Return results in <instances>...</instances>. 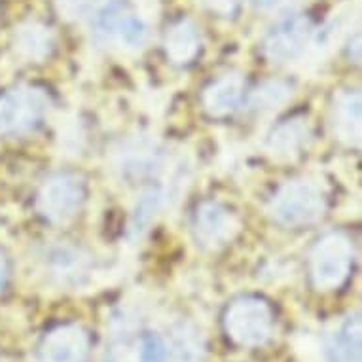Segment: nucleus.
I'll return each mask as SVG.
<instances>
[{
	"label": "nucleus",
	"mask_w": 362,
	"mask_h": 362,
	"mask_svg": "<svg viewBox=\"0 0 362 362\" xmlns=\"http://www.w3.org/2000/svg\"><path fill=\"white\" fill-rule=\"evenodd\" d=\"M325 213V196L319 186L308 178L288 180L269 202V214L288 228L311 224Z\"/></svg>",
	"instance_id": "f257e3e1"
},
{
	"label": "nucleus",
	"mask_w": 362,
	"mask_h": 362,
	"mask_svg": "<svg viewBox=\"0 0 362 362\" xmlns=\"http://www.w3.org/2000/svg\"><path fill=\"white\" fill-rule=\"evenodd\" d=\"M353 266V245L339 232L322 235L309 256V274L317 291H336L344 285Z\"/></svg>",
	"instance_id": "f03ea898"
},
{
	"label": "nucleus",
	"mask_w": 362,
	"mask_h": 362,
	"mask_svg": "<svg viewBox=\"0 0 362 362\" xmlns=\"http://www.w3.org/2000/svg\"><path fill=\"white\" fill-rule=\"evenodd\" d=\"M226 334L243 347H260L274 334V311L262 298H239L226 309Z\"/></svg>",
	"instance_id": "7ed1b4c3"
},
{
	"label": "nucleus",
	"mask_w": 362,
	"mask_h": 362,
	"mask_svg": "<svg viewBox=\"0 0 362 362\" xmlns=\"http://www.w3.org/2000/svg\"><path fill=\"white\" fill-rule=\"evenodd\" d=\"M48 95L38 88L21 86L0 97V133L19 135L35 129L48 110Z\"/></svg>",
	"instance_id": "20e7f679"
},
{
	"label": "nucleus",
	"mask_w": 362,
	"mask_h": 362,
	"mask_svg": "<svg viewBox=\"0 0 362 362\" xmlns=\"http://www.w3.org/2000/svg\"><path fill=\"white\" fill-rule=\"evenodd\" d=\"M95 33L107 44L112 42L125 49H137L146 42L148 27L125 2L112 0L97 13Z\"/></svg>",
	"instance_id": "39448f33"
},
{
	"label": "nucleus",
	"mask_w": 362,
	"mask_h": 362,
	"mask_svg": "<svg viewBox=\"0 0 362 362\" xmlns=\"http://www.w3.org/2000/svg\"><path fill=\"white\" fill-rule=\"evenodd\" d=\"M83 203V185L80 178L69 173H59L49 177L42 185L36 209L38 213L54 224H65L76 216Z\"/></svg>",
	"instance_id": "423d86ee"
},
{
	"label": "nucleus",
	"mask_w": 362,
	"mask_h": 362,
	"mask_svg": "<svg viewBox=\"0 0 362 362\" xmlns=\"http://www.w3.org/2000/svg\"><path fill=\"white\" fill-rule=\"evenodd\" d=\"M311 36V23L308 18L292 16L283 19L269 30L264 40V55L272 63H288L296 59L308 46Z\"/></svg>",
	"instance_id": "0eeeda50"
},
{
	"label": "nucleus",
	"mask_w": 362,
	"mask_h": 362,
	"mask_svg": "<svg viewBox=\"0 0 362 362\" xmlns=\"http://www.w3.org/2000/svg\"><path fill=\"white\" fill-rule=\"evenodd\" d=\"M89 338L78 325L52 328L40 344V362H88Z\"/></svg>",
	"instance_id": "6e6552de"
},
{
	"label": "nucleus",
	"mask_w": 362,
	"mask_h": 362,
	"mask_svg": "<svg viewBox=\"0 0 362 362\" xmlns=\"http://www.w3.org/2000/svg\"><path fill=\"white\" fill-rule=\"evenodd\" d=\"M194 226L197 239L205 247H220L228 243L239 230L238 218L216 202H207L197 207Z\"/></svg>",
	"instance_id": "1a4fd4ad"
},
{
	"label": "nucleus",
	"mask_w": 362,
	"mask_h": 362,
	"mask_svg": "<svg viewBox=\"0 0 362 362\" xmlns=\"http://www.w3.org/2000/svg\"><path fill=\"white\" fill-rule=\"evenodd\" d=\"M245 80L241 74H226L203 91V108L211 116L222 118L233 112L243 101Z\"/></svg>",
	"instance_id": "9d476101"
},
{
	"label": "nucleus",
	"mask_w": 362,
	"mask_h": 362,
	"mask_svg": "<svg viewBox=\"0 0 362 362\" xmlns=\"http://www.w3.org/2000/svg\"><path fill=\"white\" fill-rule=\"evenodd\" d=\"M361 93L349 91L336 101L332 112L334 135L349 146L361 144Z\"/></svg>",
	"instance_id": "9b49d317"
},
{
	"label": "nucleus",
	"mask_w": 362,
	"mask_h": 362,
	"mask_svg": "<svg viewBox=\"0 0 362 362\" xmlns=\"http://www.w3.org/2000/svg\"><path fill=\"white\" fill-rule=\"evenodd\" d=\"M13 48L19 57H23L25 61L40 63L54 49V35L46 25L38 23V21H29L16 30Z\"/></svg>",
	"instance_id": "f8f14e48"
},
{
	"label": "nucleus",
	"mask_w": 362,
	"mask_h": 362,
	"mask_svg": "<svg viewBox=\"0 0 362 362\" xmlns=\"http://www.w3.org/2000/svg\"><path fill=\"white\" fill-rule=\"evenodd\" d=\"M202 40L197 29L188 19H180L169 27L165 35V54L175 65H188L199 52Z\"/></svg>",
	"instance_id": "ddd939ff"
},
{
	"label": "nucleus",
	"mask_w": 362,
	"mask_h": 362,
	"mask_svg": "<svg viewBox=\"0 0 362 362\" xmlns=\"http://www.w3.org/2000/svg\"><path fill=\"white\" fill-rule=\"evenodd\" d=\"M330 362H361V317H349L328 345Z\"/></svg>",
	"instance_id": "4468645a"
},
{
	"label": "nucleus",
	"mask_w": 362,
	"mask_h": 362,
	"mask_svg": "<svg viewBox=\"0 0 362 362\" xmlns=\"http://www.w3.org/2000/svg\"><path fill=\"white\" fill-rule=\"evenodd\" d=\"M171 353L175 362H199L203 355V338L192 322L175 325L171 332Z\"/></svg>",
	"instance_id": "2eb2a0df"
},
{
	"label": "nucleus",
	"mask_w": 362,
	"mask_h": 362,
	"mask_svg": "<svg viewBox=\"0 0 362 362\" xmlns=\"http://www.w3.org/2000/svg\"><path fill=\"white\" fill-rule=\"evenodd\" d=\"M308 139V125L302 119H291L281 124L269 137V150L275 156H291L298 154V150L302 148L303 143Z\"/></svg>",
	"instance_id": "dca6fc26"
},
{
	"label": "nucleus",
	"mask_w": 362,
	"mask_h": 362,
	"mask_svg": "<svg viewBox=\"0 0 362 362\" xmlns=\"http://www.w3.org/2000/svg\"><path fill=\"white\" fill-rule=\"evenodd\" d=\"M49 267L63 281H80L88 274V258L71 247H57L49 252Z\"/></svg>",
	"instance_id": "f3484780"
},
{
	"label": "nucleus",
	"mask_w": 362,
	"mask_h": 362,
	"mask_svg": "<svg viewBox=\"0 0 362 362\" xmlns=\"http://www.w3.org/2000/svg\"><path fill=\"white\" fill-rule=\"evenodd\" d=\"M292 95V89L283 82H267L250 95V108L255 110H274L285 105Z\"/></svg>",
	"instance_id": "a211bd4d"
},
{
	"label": "nucleus",
	"mask_w": 362,
	"mask_h": 362,
	"mask_svg": "<svg viewBox=\"0 0 362 362\" xmlns=\"http://www.w3.org/2000/svg\"><path fill=\"white\" fill-rule=\"evenodd\" d=\"M161 192L158 188H150L148 192H144V196L139 199L137 207H135V213H133V218H131V232L141 233L150 224V220L156 214V211L160 209L161 205Z\"/></svg>",
	"instance_id": "6ab92c4d"
},
{
	"label": "nucleus",
	"mask_w": 362,
	"mask_h": 362,
	"mask_svg": "<svg viewBox=\"0 0 362 362\" xmlns=\"http://www.w3.org/2000/svg\"><path fill=\"white\" fill-rule=\"evenodd\" d=\"M167 349L163 339L156 334H144L137 347V362H165Z\"/></svg>",
	"instance_id": "aec40b11"
},
{
	"label": "nucleus",
	"mask_w": 362,
	"mask_h": 362,
	"mask_svg": "<svg viewBox=\"0 0 362 362\" xmlns=\"http://www.w3.org/2000/svg\"><path fill=\"white\" fill-rule=\"evenodd\" d=\"M97 0H55V8L63 19L76 21L93 12Z\"/></svg>",
	"instance_id": "412c9836"
},
{
	"label": "nucleus",
	"mask_w": 362,
	"mask_h": 362,
	"mask_svg": "<svg viewBox=\"0 0 362 362\" xmlns=\"http://www.w3.org/2000/svg\"><path fill=\"white\" fill-rule=\"evenodd\" d=\"M243 0H205V4L213 13L222 16V18H230L238 12Z\"/></svg>",
	"instance_id": "4be33fe9"
},
{
	"label": "nucleus",
	"mask_w": 362,
	"mask_h": 362,
	"mask_svg": "<svg viewBox=\"0 0 362 362\" xmlns=\"http://www.w3.org/2000/svg\"><path fill=\"white\" fill-rule=\"evenodd\" d=\"M105 362H137V349H133L127 344H116L107 355Z\"/></svg>",
	"instance_id": "5701e85b"
},
{
	"label": "nucleus",
	"mask_w": 362,
	"mask_h": 362,
	"mask_svg": "<svg viewBox=\"0 0 362 362\" xmlns=\"http://www.w3.org/2000/svg\"><path fill=\"white\" fill-rule=\"evenodd\" d=\"M258 6L264 10H281V8H288L296 4L298 0H256Z\"/></svg>",
	"instance_id": "b1692460"
},
{
	"label": "nucleus",
	"mask_w": 362,
	"mask_h": 362,
	"mask_svg": "<svg viewBox=\"0 0 362 362\" xmlns=\"http://www.w3.org/2000/svg\"><path fill=\"white\" fill-rule=\"evenodd\" d=\"M6 275H8L6 258H4V255L0 252V291H2V286H4V283H6Z\"/></svg>",
	"instance_id": "393cba45"
}]
</instances>
